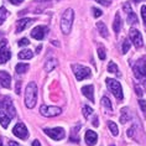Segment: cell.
Segmentation results:
<instances>
[{"instance_id": "obj_2", "label": "cell", "mask_w": 146, "mask_h": 146, "mask_svg": "<svg viewBox=\"0 0 146 146\" xmlns=\"http://www.w3.org/2000/svg\"><path fill=\"white\" fill-rule=\"evenodd\" d=\"M37 102V86L35 82H30L25 89V105L32 109Z\"/></svg>"}, {"instance_id": "obj_20", "label": "cell", "mask_w": 146, "mask_h": 146, "mask_svg": "<svg viewBox=\"0 0 146 146\" xmlns=\"http://www.w3.org/2000/svg\"><path fill=\"white\" fill-rule=\"evenodd\" d=\"M32 57H34V52L30 50H23L21 52H19L20 60H31Z\"/></svg>"}, {"instance_id": "obj_41", "label": "cell", "mask_w": 146, "mask_h": 146, "mask_svg": "<svg viewBox=\"0 0 146 146\" xmlns=\"http://www.w3.org/2000/svg\"><path fill=\"white\" fill-rule=\"evenodd\" d=\"M9 146H20V145L15 141H9Z\"/></svg>"}, {"instance_id": "obj_38", "label": "cell", "mask_w": 146, "mask_h": 146, "mask_svg": "<svg viewBox=\"0 0 146 146\" xmlns=\"http://www.w3.org/2000/svg\"><path fill=\"white\" fill-rule=\"evenodd\" d=\"M99 4H102V5H104V6H108L109 5V1L108 0H97Z\"/></svg>"}, {"instance_id": "obj_18", "label": "cell", "mask_w": 146, "mask_h": 146, "mask_svg": "<svg viewBox=\"0 0 146 146\" xmlns=\"http://www.w3.org/2000/svg\"><path fill=\"white\" fill-rule=\"evenodd\" d=\"M97 29H98V32L103 36L104 38H108L109 37V34H108V29L105 26V24L103 21H99V23H97Z\"/></svg>"}, {"instance_id": "obj_19", "label": "cell", "mask_w": 146, "mask_h": 146, "mask_svg": "<svg viewBox=\"0 0 146 146\" xmlns=\"http://www.w3.org/2000/svg\"><path fill=\"white\" fill-rule=\"evenodd\" d=\"M56 66H57V61L54 60V58H50V60H47L46 63H45V71H46V72L53 71Z\"/></svg>"}, {"instance_id": "obj_31", "label": "cell", "mask_w": 146, "mask_h": 146, "mask_svg": "<svg viewBox=\"0 0 146 146\" xmlns=\"http://www.w3.org/2000/svg\"><path fill=\"white\" fill-rule=\"evenodd\" d=\"M98 56H99L100 60H105V50H104V47H99V48H98Z\"/></svg>"}, {"instance_id": "obj_24", "label": "cell", "mask_w": 146, "mask_h": 146, "mask_svg": "<svg viewBox=\"0 0 146 146\" xmlns=\"http://www.w3.org/2000/svg\"><path fill=\"white\" fill-rule=\"evenodd\" d=\"M27 69H29L27 63H17L15 67V71H16V73H19V74H23V73L27 72Z\"/></svg>"}, {"instance_id": "obj_11", "label": "cell", "mask_w": 146, "mask_h": 146, "mask_svg": "<svg viewBox=\"0 0 146 146\" xmlns=\"http://www.w3.org/2000/svg\"><path fill=\"white\" fill-rule=\"evenodd\" d=\"M13 133L15 136H17L19 139H23V140L24 139H27V136H29L27 127L25 126V124H23V123H17L15 127L13 129Z\"/></svg>"}, {"instance_id": "obj_30", "label": "cell", "mask_w": 146, "mask_h": 146, "mask_svg": "<svg viewBox=\"0 0 146 146\" xmlns=\"http://www.w3.org/2000/svg\"><path fill=\"white\" fill-rule=\"evenodd\" d=\"M130 50V42L125 40V41L123 42V53H127V51Z\"/></svg>"}, {"instance_id": "obj_14", "label": "cell", "mask_w": 146, "mask_h": 146, "mask_svg": "<svg viewBox=\"0 0 146 146\" xmlns=\"http://www.w3.org/2000/svg\"><path fill=\"white\" fill-rule=\"evenodd\" d=\"M0 84L6 89H9L11 87V77H10V74L8 72L0 71Z\"/></svg>"}, {"instance_id": "obj_16", "label": "cell", "mask_w": 146, "mask_h": 146, "mask_svg": "<svg viewBox=\"0 0 146 146\" xmlns=\"http://www.w3.org/2000/svg\"><path fill=\"white\" fill-rule=\"evenodd\" d=\"M34 23V19H29V17H25V19H21L17 21L16 24V32L19 34V32H23L27 26H30V25Z\"/></svg>"}, {"instance_id": "obj_45", "label": "cell", "mask_w": 146, "mask_h": 146, "mask_svg": "<svg viewBox=\"0 0 146 146\" xmlns=\"http://www.w3.org/2000/svg\"><path fill=\"white\" fill-rule=\"evenodd\" d=\"M134 1H135V3H140L141 0H134Z\"/></svg>"}, {"instance_id": "obj_17", "label": "cell", "mask_w": 146, "mask_h": 146, "mask_svg": "<svg viewBox=\"0 0 146 146\" xmlns=\"http://www.w3.org/2000/svg\"><path fill=\"white\" fill-rule=\"evenodd\" d=\"M82 93L90 102H94V87L93 86H84L82 88Z\"/></svg>"}, {"instance_id": "obj_42", "label": "cell", "mask_w": 146, "mask_h": 146, "mask_svg": "<svg viewBox=\"0 0 146 146\" xmlns=\"http://www.w3.org/2000/svg\"><path fill=\"white\" fill-rule=\"evenodd\" d=\"M32 146H41V144L38 142V140H35L34 142H32Z\"/></svg>"}, {"instance_id": "obj_4", "label": "cell", "mask_w": 146, "mask_h": 146, "mask_svg": "<svg viewBox=\"0 0 146 146\" xmlns=\"http://www.w3.org/2000/svg\"><path fill=\"white\" fill-rule=\"evenodd\" d=\"M134 76L135 78L139 79L141 83L146 84V60L145 58H140L139 61H136V63L133 67Z\"/></svg>"}, {"instance_id": "obj_40", "label": "cell", "mask_w": 146, "mask_h": 146, "mask_svg": "<svg viewBox=\"0 0 146 146\" xmlns=\"http://www.w3.org/2000/svg\"><path fill=\"white\" fill-rule=\"evenodd\" d=\"M20 84L21 83L17 82V84H16V94H20Z\"/></svg>"}, {"instance_id": "obj_15", "label": "cell", "mask_w": 146, "mask_h": 146, "mask_svg": "<svg viewBox=\"0 0 146 146\" xmlns=\"http://www.w3.org/2000/svg\"><path fill=\"white\" fill-rule=\"evenodd\" d=\"M84 137H86V142L88 146H94L98 141V135L96 131H93V130H87Z\"/></svg>"}, {"instance_id": "obj_46", "label": "cell", "mask_w": 146, "mask_h": 146, "mask_svg": "<svg viewBox=\"0 0 146 146\" xmlns=\"http://www.w3.org/2000/svg\"><path fill=\"white\" fill-rule=\"evenodd\" d=\"M0 146H3V142H1V140H0Z\"/></svg>"}, {"instance_id": "obj_13", "label": "cell", "mask_w": 146, "mask_h": 146, "mask_svg": "<svg viewBox=\"0 0 146 146\" xmlns=\"http://www.w3.org/2000/svg\"><path fill=\"white\" fill-rule=\"evenodd\" d=\"M47 27L46 26H36L34 30L31 31V36L35 40H43V37L46 36Z\"/></svg>"}, {"instance_id": "obj_6", "label": "cell", "mask_w": 146, "mask_h": 146, "mask_svg": "<svg viewBox=\"0 0 146 146\" xmlns=\"http://www.w3.org/2000/svg\"><path fill=\"white\" fill-rule=\"evenodd\" d=\"M72 69L73 73H74L77 81H83V79L90 77V69L86 66L82 64H72Z\"/></svg>"}, {"instance_id": "obj_22", "label": "cell", "mask_w": 146, "mask_h": 146, "mask_svg": "<svg viewBox=\"0 0 146 146\" xmlns=\"http://www.w3.org/2000/svg\"><path fill=\"white\" fill-rule=\"evenodd\" d=\"M120 27H121V17L118 13L115 14V19H114V24H113V29H114V31L118 34L120 31Z\"/></svg>"}, {"instance_id": "obj_3", "label": "cell", "mask_w": 146, "mask_h": 146, "mask_svg": "<svg viewBox=\"0 0 146 146\" xmlns=\"http://www.w3.org/2000/svg\"><path fill=\"white\" fill-rule=\"evenodd\" d=\"M73 19H74V11H73V9H67L63 13L62 19H61V30L64 35H68L71 32Z\"/></svg>"}, {"instance_id": "obj_5", "label": "cell", "mask_w": 146, "mask_h": 146, "mask_svg": "<svg viewBox=\"0 0 146 146\" xmlns=\"http://www.w3.org/2000/svg\"><path fill=\"white\" fill-rule=\"evenodd\" d=\"M107 86H108V88L109 90L113 93V96H114L116 99L121 102L124 99V96H123V88H121V84L118 82V81H115V79H113V78H108L107 81Z\"/></svg>"}, {"instance_id": "obj_36", "label": "cell", "mask_w": 146, "mask_h": 146, "mask_svg": "<svg viewBox=\"0 0 146 146\" xmlns=\"http://www.w3.org/2000/svg\"><path fill=\"white\" fill-rule=\"evenodd\" d=\"M98 125H99V119H98L97 115H94V118H93V126H98Z\"/></svg>"}, {"instance_id": "obj_25", "label": "cell", "mask_w": 146, "mask_h": 146, "mask_svg": "<svg viewBox=\"0 0 146 146\" xmlns=\"http://www.w3.org/2000/svg\"><path fill=\"white\" fill-rule=\"evenodd\" d=\"M8 10H6L4 6H1L0 8V25H3L4 24V21L6 20V17H8Z\"/></svg>"}, {"instance_id": "obj_32", "label": "cell", "mask_w": 146, "mask_h": 146, "mask_svg": "<svg viewBox=\"0 0 146 146\" xmlns=\"http://www.w3.org/2000/svg\"><path fill=\"white\" fill-rule=\"evenodd\" d=\"M141 16H142V20H144V25L146 27V5L141 6Z\"/></svg>"}, {"instance_id": "obj_34", "label": "cell", "mask_w": 146, "mask_h": 146, "mask_svg": "<svg viewBox=\"0 0 146 146\" xmlns=\"http://www.w3.org/2000/svg\"><path fill=\"white\" fill-rule=\"evenodd\" d=\"M29 43H30V42H29V40H27V38H21L20 41H19V46H20V47H23V46H27Z\"/></svg>"}, {"instance_id": "obj_26", "label": "cell", "mask_w": 146, "mask_h": 146, "mask_svg": "<svg viewBox=\"0 0 146 146\" xmlns=\"http://www.w3.org/2000/svg\"><path fill=\"white\" fill-rule=\"evenodd\" d=\"M102 105H103V107L107 109V110H109V111L113 110L111 103H110V100H109V98H107V97H103V98H102Z\"/></svg>"}, {"instance_id": "obj_27", "label": "cell", "mask_w": 146, "mask_h": 146, "mask_svg": "<svg viewBox=\"0 0 146 146\" xmlns=\"http://www.w3.org/2000/svg\"><path fill=\"white\" fill-rule=\"evenodd\" d=\"M108 126H109V129H110L111 131V134L114 135V136H116V135L119 134V129H118V125L114 123V121H109L108 123Z\"/></svg>"}, {"instance_id": "obj_10", "label": "cell", "mask_w": 146, "mask_h": 146, "mask_svg": "<svg viewBox=\"0 0 146 146\" xmlns=\"http://www.w3.org/2000/svg\"><path fill=\"white\" fill-rule=\"evenodd\" d=\"M45 134L47 136H50L51 139H53V140H62V139L64 137V129L63 127H53V129H45Z\"/></svg>"}, {"instance_id": "obj_43", "label": "cell", "mask_w": 146, "mask_h": 146, "mask_svg": "<svg viewBox=\"0 0 146 146\" xmlns=\"http://www.w3.org/2000/svg\"><path fill=\"white\" fill-rule=\"evenodd\" d=\"M133 130H134V127H131V129L129 130V133H127V135H129V136H133Z\"/></svg>"}, {"instance_id": "obj_9", "label": "cell", "mask_w": 146, "mask_h": 146, "mask_svg": "<svg viewBox=\"0 0 146 146\" xmlns=\"http://www.w3.org/2000/svg\"><path fill=\"white\" fill-rule=\"evenodd\" d=\"M40 113H41V115L46 116V118H52V116L60 115L62 113V110H61V108H58V107H47V105H42V107L40 108Z\"/></svg>"}, {"instance_id": "obj_7", "label": "cell", "mask_w": 146, "mask_h": 146, "mask_svg": "<svg viewBox=\"0 0 146 146\" xmlns=\"http://www.w3.org/2000/svg\"><path fill=\"white\" fill-rule=\"evenodd\" d=\"M10 57H11V53L8 48V42H6V40H3V41H0V64L6 63L10 60Z\"/></svg>"}, {"instance_id": "obj_8", "label": "cell", "mask_w": 146, "mask_h": 146, "mask_svg": "<svg viewBox=\"0 0 146 146\" xmlns=\"http://www.w3.org/2000/svg\"><path fill=\"white\" fill-rule=\"evenodd\" d=\"M129 37L131 40V42L135 45L136 48H140L144 45V41H142V36H141V32L137 30V29H130L129 31Z\"/></svg>"}, {"instance_id": "obj_44", "label": "cell", "mask_w": 146, "mask_h": 146, "mask_svg": "<svg viewBox=\"0 0 146 146\" xmlns=\"http://www.w3.org/2000/svg\"><path fill=\"white\" fill-rule=\"evenodd\" d=\"M36 51H37V53H38L40 51H41V46H38V47H37V50H36Z\"/></svg>"}, {"instance_id": "obj_23", "label": "cell", "mask_w": 146, "mask_h": 146, "mask_svg": "<svg viewBox=\"0 0 146 146\" xmlns=\"http://www.w3.org/2000/svg\"><path fill=\"white\" fill-rule=\"evenodd\" d=\"M79 127H81V125H76L72 129V134H71V141L72 142H78L79 141V136H78V133H79Z\"/></svg>"}, {"instance_id": "obj_1", "label": "cell", "mask_w": 146, "mask_h": 146, "mask_svg": "<svg viewBox=\"0 0 146 146\" xmlns=\"http://www.w3.org/2000/svg\"><path fill=\"white\" fill-rule=\"evenodd\" d=\"M15 116V108L10 97H4L0 99V125L4 129L9 126L10 120Z\"/></svg>"}, {"instance_id": "obj_12", "label": "cell", "mask_w": 146, "mask_h": 146, "mask_svg": "<svg viewBox=\"0 0 146 146\" xmlns=\"http://www.w3.org/2000/svg\"><path fill=\"white\" fill-rule=\"evenodd\" d=\"M123 9H124V11H125V14H126L127 23L131 24V25L136 24L137 23V16H136V14L133 11V9H131V5L129 4V3H125V4L123 5Z\"/></svg>"}, {"instance_id": "obj_33", "label": "cell", "mask_w": 146, "mask_h": 146, "mask_svg": "<svg viewBox=\"0 0 146 146\" xmlns=\"http://www.w3.org/2000/svg\"><path fill=\"white\" fill-rule=\"evenodd\" d=\"M92 11H93L94 17H99V16L103 15V11H102V10H99V9H97V8H92Z\"/></svg>"}, {"instance_id": "obj_29", "label": "cell", "mask_w": 146, "mask_h": 146, "mask_svg": "<svg viewBox=\"0 0 146 146\" xmlns=\"http://www.w3.org/2000/svg\"><path fill=\"white\" fill-rule=\"evenodd\" d=\"M108 72H110V73H118L119 72L118 66H116L114 62H109V64H108Z\"/></svg>"}, {"instance_id": "obj_35", "label": "cell", "mask_w": 146, "mask_h": 146, "mask_svg": "<svg viewBox=\"0 0 146 146\" xmlns=\"http://www.w3.org/2000/svg\"><path fill=\"white\" fill-rule=\"evenodd\" d=\"M139 104H140V107H141V110L142 111H146V103H145V100H140L139 102Z\"/></svg>"}, {"instance_id": "obj_39", "label": "cell", "mask_w": 146, "mask_h": 146, "mask_svg": "<svg viewBox=\"0 0 146 146\" xmlns=\"http://www.w3.org/2000/svg\"><path fill=\"white\" fill-rule=\"evenodd\" d=\"M24 0H10V3L11 4H14V5H19V4H21Z\"/></svg>"}, {"instance_id": "obj_28", "label": "cell", "mask_w": 146, "mask_h": 146, "mask_svg": "<svg viewBox=\"0 0 146 146\" xmlns=\"http://www.w3.org/2000/svg\"><path fill=\"white\" fill-rule=\"evenodd\" d=\"M92 114H93V109L88 107V105H84V107H83V115H84V118L88 119Z\"/></svg>"}, {"instance_id": "obj_21", "label": "cell", "mask_w": 146, "mask_h": 146, "mask_svg": "<svg viewBox=\"0 0 146 146\" xmlns=\"http://www.w3.org/2000/svg\"><path fill=\"white\" fill-rule=\"evenodd\" d=\"M130 111L127 108H123L121 109V115H120V121H121L123 124H125L126 121H129L130 120Z\"/></svg>"}, {"instance_id": "obj_37", "label": "cell", "mask_w": 146, "mask_h": 146, "mask_svg": "<svg viewBox=\"0 0 146 146\" xmlns=\"http://www.w3.org/2000/svg\"><path fill=\"white\" fill-rule=\"evenodd\" d=\"M135 90H136V94H137L139 97H141V96H142V90H141V88H140V87L135 86Z\"/></svg>"}]
</instances>
